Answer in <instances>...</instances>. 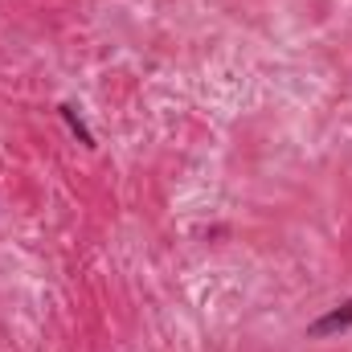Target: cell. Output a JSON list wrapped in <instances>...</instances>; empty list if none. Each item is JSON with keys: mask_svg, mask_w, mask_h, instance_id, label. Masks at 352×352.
Listing matches in <instances>:
<instances>
[{"mask_svg": "<svg viewBox=\"0 0 352 352\" xmlns=\"http://www.w3.org/2000/svg\"><path fill=\"white\" fill-rule=\"evenodd\" d=\"M58 115L66 119V127H70V131L78 135V144H82V148H94V135H90V127L82 123V115H78V107H70V102H62V107H58Z\"/></svg>", "mask_w": 352, "mask_h": 352, "instance_id": "cell-2", "label": "cell"}, {"mask_svg": "<svg viewBox=\"0 0 352 352\" xmlns=\"http://www.w3.org/2000/svg\"><path fill=\"white\" fill-rule=\"evenodd\" d=\"M349 328H352V299H344L340 307H332L328 316H320L316 324H307V336L324 340V336H336V332H349Z\"/></svg>", "mask_w": 352, "mask_h": 352, "instance_id": "cell-1", "label": "cell"}]
</instances>
